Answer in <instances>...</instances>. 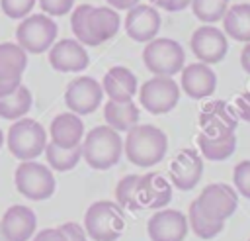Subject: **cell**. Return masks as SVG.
I'll return each mask as SVG.
<instances>
[{"label": "cell", "instance_id": "1", "mask_svg": "<svg viewBox=\"0 0 250 241\" xmlns=\"http://www.w3.org/2000/svg\"><path fill=\"white\" fill-rule=\"evenodd\" d=\"M125 157L135 167H154L168 151V137L150 123H137L125 135Z\"/></svg>", "mask_w": 250, "mask_h": 241}, {"label": "cell", "instance_id": "2", "mask_svg": "<svg viewBox=\"0 0 250 241\" xmlns=\"http://www.w3.org/2000/svg\"><path fill=\"white\" fill-rule=\"evenodd\" d=\"M123 155V139L109 125L90 129L82 139V157L94 170H107L119 163Z\"/></svg>", "mask_w": 250, "mask_h": 241}, {"label": "cell", "instance_id": "3", "mask_svg": "<svg viewBox=\"0 0 250 241\" xmlns=\"http://www.w3.org/2000/svg\"><path fill=\"white\" fill-rule=\"evenodd\" d=\"M84 229L94 241H117L125 229L123 208L111 200L94 202L84 214Z\"/></svg>", "mask_w": 250, "mask_h": 241}, {"label": "cell", "instance_id": "4", "mask_svg": "<svg viewBox=\"0 0 250 241\" xmlns=\"http://www.w3.org/2000/svg\"><path fill=\"white\" fill-rule=\"evenodd\" d=\"M6 143L10 153L20 161H33L43 155L47 147V131L45 127L31 118L16 120L6 135Z\"/></svg>", "mask_w": 250, "mask_h": 241}, {"label": "cell", "instance_id": "5", "mask_svg": "<svg viewBox=\"0 0 250 241\" xmlns=\"http://www.w3.org/2000/svg\"><path fill=\"white\" fill-rule=\"evenodd\" d=\"M143 63L154 76H174L186 67L184 47L170 37H154L145 45Z\"/></svg>", "mask_w": 250, "mask_h": 241}, {"label": "cell", "instance_id": "6", "mask_svg": "<svg viewBox=\"0 0 250 241\" xmlns=\"http://www.w3.org/2000/svg\"><path fill=\"white\" fill-rule=\"evenodd\" d=\"M57 24L47 14H29L16 27L18 45L31 55H41L53 47L57 39Z\"/></svg>", "mask_w": 250, "mask_h": 241}, {"label": "cell", "instance_id": "7", "mask_svg": "<svg viewBox=\"0 0 250 241\" xmlns=\"http://www.w3.org/2000/svg\"><path fill=\"white\" fill-rule=\"evenodd\" d=\"M16 188L29 200H47L55 192V176L47 165L35 161H21L14 172Z\"/></svg>", "mask_w": 250, "mask_h": 241}, {"label": "cell", "instance_id": "8", "mask_svg": "<svg viewBox=\"0 0 250 241\" xmlns=\"http://www.w3.org/2000/svg\"><path fill=\"white\" fill-rule=\"evenodd\" d=\"M139 102L150 114H168L180 100V86L172 76H152L139 88Z\"/></svg>", "mask_w": 250, "mask_h": 241}, {"label": "cell", "instance_id": "9", "mask_svg": "<svg viewBox=\"0 0 250 241\" xmlns=\"http://www.w3.org/2000/svg\"><path fill=\"white\" fill-rule=\"evenodd\" d=\"M195 202L201 212L211 219L227 221L238 208V192L225 182H213L201 190Z\"/></svg>", "mask_w": 250, "mask_h": 241}, {"label": "cell", "instance_id": "10", "mask_svg": "<svg viewBox=\"0 0 250 241\" xmlns=\"http://www.w3.org/2000/svg\"><path fill=\"white\" fill-rule=\"evenodd\" d=\"M102 96H104L102 84H98L96 78L86 76V74L72 78L64 90L66 106L70 108V112H74L78 116H88V114L96 112L102 104Z\"/></svg>", "mask_w": 250, "mask_h": 241}, {"label": "cell", "instance_id": "11", "mask_svg": "<svg viewBox=\"0 0 250 241\" xmlns=\"http://www.w3.org/2000/svg\"><path fill=\"white\" fill-rule=\"evenodd\" d=\"M236 125H238V118H236L234 110L225 100H213V102L205 104L199 112L201 133L211 139L234 135Z\"/></svg>", "mask_w": 250, "mask_h": 241}, {"label": "cell", "instance_id": "12", "mask_svg": "<svg viewBox=\"0 0 250 241\" xmlns=\"http://www.w3.org/2000/svg\"><path fill=\"white\" fill-rule=\"evenodd\" d=\"M189 47L201 63L215 65L225 59V55L229 51V39L223 29L215 27L213 24H207V25L197 27L191 33Z\"/></svg>", "mask_w": 250, "mask_h": 241}, {"label": "cell", "instance_id": "13", "mask_svg": "<svg viewBox=\"0 0 250 241\" xmlns=\"http://www.w3.org/2000/svg\"><path fill=\"white\" fill-rule=\"evenodd\" d=\"M160 14L150 4H137L127 10L125 16V33L137 43H148L158 35Z\"/></svg>", "mask_w": 250, "mask_h": 241}, {"label": "cell", "instance_id": "14", "mask_svg": "<svg viewBox=\"0 0 250 241\" xmlns=\"http://www.w3.org/2000/svg\"><path fill=\"white\" fill-rule=\"evenodd\" d=\"M188 217L178 210H156L146 223L150 241H184L188 235Z\"/></svg>", "mask_w": 250, "mask_h": 241}, {"label": "cell", "instance_id": "15", "mask_svg": "<svg viewBox=\"0 0 250 241\" xmlns=\"http://www.w3.org/2000/svg\"><path fill=\"white\" fill-rule=\"evenodd\" d=\"M170 182L178 190H191L203 174V157L195 149H182L170 165Z\"/></svg>", "mask_w": 250, "mask_h": 241}, {"label": "cell", "instance_id": "16", "mask_svg": "<svg viewBox=\"0 0 250 241\" xmlns=\"http://www.w3.org/2000/svg\"><path fill=\"white\" fill-rule=\"evenodd\" d=\"M49 63L59 72H80L88 67L90 57L80 41L61 39L49 49Z\"/></svg>", "mask_w": 250, "mask_h": 241}, {"label": "cell", "instance_id": "17", "mask_svg": "<svg viewBox=\"0 0 250 241\" xmlns=\"http://www.w3.org/2000/svg\"><path fill=\"white\" fill-rule=\"evenodd\" d=\"M182 78H180V88L193 100H203L209 98L215 92L217 86V74L207 63H191L182 69Z\"/></svg>", "mask_w": 250, "mask_h": 241}, {"label": "cell", "instance_id": "18", "mask_svg": "<svg viewBox=\"0 0 250 241\" xmlns=\"http://www.w3.org/2000/svg\"><path fill=\"white\" fill-rule=\"evenodd\" d=\"M172 200V184L160 172H146L137 182V202L141 208L162 210Z\"/></svg>", "mask_w": 250, "mask_h": 241}, {"label": "cell", "instance_id": "19", "mask_svg": "<svg viewBox=\"0 0 250 241\" xmlns=\"http://www.w3.org/2000/svg\"><path fill=\"white\" fill-rule=\"evenodd\" d=\"M0 223H2V229L8 241H29L35 233L37 217L31 208L14 204L4 212Z\"/></svg>", "mask_w": 250, "mask_h": 241}, {"label": "cell", "instance_id": "20", "mask_svg": "<svg viewBox=\"0 0 250 241\" xmlns=\"http://www.w3.org/2000/svg\"><path fill=\"white\" fill-rule=\"evenodd\" d=\"M102 88L113 102H129L139 92L137 76L127 67H111L104 74Z\"/></svg>", "mask_w": 250, "mask_h": 241}, {"label": "cell", "instance_id": "21", "mask_svg": "<svg viewBox=\"0 0 250 241\" xmlns=\"http://www.w3.org/2000/svg\"><path fill=\"white\" fill-rule=\"evenodd\" d=\"M49 135H51V141L61 147H66V149L80 147L82 139H84V123H82L80 116L74 112L59 114L51 121Z\"/></svg>", "mask_w": 250, "mask_h": 241}, {"label": "cell", "instance_id": "22", "mask_svg": "<svg viewBox=\"0 0 250 241\" xmlns=\"http://www.w3.org/2000/svg\"><path fill=\"white\" fill-rule=\"evenodd\" d=\"M121 25V18L117 14V10H113L111 6H92L88 12V31L94 39L96 45H102L105 41H109Z\"/></svg>", "mask_w": 250, "mask_h": 241}, {"label": "cell", "instance_id": "23", "mask_svg": "<svg viewBox=\"0 0 250 241\" xmlns=\"http://www.w3.org/2000/svg\"><path fill=\"white\" fill-rule=\"evenodd\" d=\"M223 31L234 41H250V4H232L223 16Z\"/></svg>", "mask_w": 250, "mask_h": 241}, {"label": "cell", "instance_id": "24", "mask_svg": "<svg viewBox=\"0 0 250 241\" xmlns=\"http://www.w3.org/2000/svg\"><path fill=\"white\" fill-rule=\"evenodd\" d=\"M104 120L105 125H109L115 131H129L133 125L139 123V106L129 100V102H113L107 100L104 106Z\"/></svg>", "mask_w": 250, "mask_h": 241}, {"label": "cell", "instance_id": "25", "mask_svg": "<svg viewBox=\"0 0 250 241\" xmlns=\"http://www.w3.org/2000/svg\"><path fill=\"white\" fill-rule=\"evenodd\" d=\"M31 104H33V96H31L29 88L20 84L16 92L0 98V118L12 120V121L25 118L27 112L31 110Z\"/></svg>", "mask_w": 250, "mask_h": 241}, {"label": "cell", "instance_id": "26", "mask_svg": "<svg viewBox=\"0 0 250 241\" xmlns=\"http://www.w3.org/2000/svg\"><path fill=\"white\" fill-rule=\"evenodd\" d=\"M43 153H45V157H47L49 169L59 170V172H68V170H72V169L78 165V161L82 159V145H80V147L66 149V147H61V145L49 141Z\"/></svg>", "mask_w": 250, "mask_h": 241}, {"label": "cell", "instance_id": "27", "mask_svg": "<svg viewBox=\"0 0 250 241\" xmlns=\"http://www.w3.org/2000/svg\"><path fill=\"white\" fill-rule=\"evenodd\" d=\"M197 147H199V155L203 159H207V161H225L236 149V135L211 139V137L199 133L197 135Z\"/></svg>", "mask_w": 250, "mask_h": 241}, {"label": "cell", "instance_id": "28", "mask_svg": "<svg viewBox=\"0 0 250 241\" xmlns=\"http://www.w3.org/2000/svg\"><path fill=\"white\" fill-rule=\"evenodd\" d=\"M188 225L199 239H213L223 231L225 221H215L209 216H205L197 206V202L193 200L188 210Z\"/></svg>", "mask_w": 250, "mask_h": 241}, {"label": "cell", "instance_id": "29", "mask_svg": "<svg viewBox=\"0 0 250 241\" xmlns=\"http://www.w3.org/2000/svg\"><path fill=\"white\" fill-rule=\"evenodd\" d=\"M27 67V53L18 43H0V74L21 76Z\"/></svg>", "mask_w": 250, "mask_h": 241}, {"label": "cell", "instance_id": "30", "mask_svg": "<svg viewBox=\"0 0 250 241\" xmlns=\"http://www.w3.org/2000/svg\"><path fill=\"white\" fill-rule=\"evenodd\" d=\"M229 10V0H191L193 16L203 24H217Z\"/></svg>", "mask_w": 250, "mask_h": 241}, {"label": "cell", "instance_id": "31", "mask_svg": "<svg viewBox=\"0 0 250 241\" xmlns=\"http://www.w3.org/2000/svg\"><path fill=\"white\" fill-rule=\"evenodd\" d=\"M137 182H139V174H127L117 182V186H115V202L123 210H131V212L141 210V206L137 202Z\"/></svg>", "mask_w": 250, "mask_h": 241}, {"label": "cell", "instance_id": "32", "mask_svg": "<svg viewBox=\"0 0 250 241\" xmlns=\"http://www.w3.org/2000/svg\"><path fill=\"white\" fill-rule=\"evenodd\" d=\"M90 4H78L76 8H72L70 14V29L74 33V39L80 41L82 45H92L96 47L90 31H88V12H90Z\"/></svg>", "mask_w": 250, "mask_h": 241}, {"label": "cell", "instance_id": "33", "mask_svg": "<svg viewBox=\"0 0 250 241\" xmlns=\"http://www.w3.org/2000/svg\"><path fill=\"white\" fill-rule=\"evenodd\" d=\"M232 182H234V190L242 198L250 200V159L240 161L234 167V170H232Z\"/></svg>", "mask_w": 250, "mask_h": 241}, {"label": "cell", "instance_id": "34", "mask_svg": "<svg viewBox=\"0 0 250 241\" xmlns=\"http://www.w3.org/2000/svg\"><path fill=\"white\" fill-rule=\"evenodd\" d=\"M37 0H0L2 12L12 20H23L31 14Z\"/></svg>", "mask_w": 250, "mask_h": 241}, {"label": "cell", "instance_id": "35", "mask_svg": "<svg viewBox=\"0 0 250 241\" xmlns=\"http://www.w3.org/2000/svg\"><path fill=\"white\" fill-rule=\"evenodd\" d=\"M37 4L41 6L43 14L57 18V16H64L68 12H72L74 8V0H37Z\"/></svg>", "mask_w": 250, "mask_h": 241}, {"label": "cell", "instance_id": "36", "mask_svg": "<svg viewBox=\"0 0 250 241\" xmlns=\"http://www.w3.org/2000/svg\"><path fill=\"white\" fill-rule=\"evenodd\" d=\"M234 114L238 120L248 121L250 123V92H242L234 98V106H232Z\"/></svg>", "mask_w": 250, "mask_h": 241}, {"label": "cell", "instance_id": "37", "mask_svg": "<svg viewBox=\"0 0 250 241\" xmlns=\"http://www.w3.org/2000/svg\"><path fill=\"white\" fill-rule=\"evenodd\" d=\"M61 231L64 233L66 241H88V233L84 227H80L74 221H66L61 225Z\"/></svg>", "mask_w": 250, "mask_h": 241}, {"label": "cell", "instance_id": "38", "mask_svg": "<svg viewBox=\"0 0 250 241\" xmlns=\"http://www.w3.org/2000/svg\"><path fill=\"white\" fill-rule=\"evenodd\" d=\"M20 84H21V76L0 74V98H2V96H8V94H12V92H16Z\"/></svg>", "mask_w": 250, "mask_h": 241}, {"label": "cell", "instance_id": "39", "mask_svg": "<svg viewBox=\"0 0 250 241\" xmlns=\"http://www.w3.org/2000/svg\"><path fill=\"white\" fill-rule=\"evenodd\" d=\"M33 241H66L64 233L61 231V227H47V229H41Z\"/></svg>", "mask_w": 250, "mask_h": 241}, {"label": "cell", "instance_id": "40", "mask_svg": "<svg viewBox=\"0 0 250 241\" xmlns=\"http://www.w3.org/2000/svg\"><path fill=\"white\" fill-rule=\"evenodd\" d=\"M156 6L166 12H180V10H186L188 6H191V0H158Z\"/></svg>", "mask_w": 250, "mask_h": 241}, {"label": "cell", "instance_id": "41", "mask_svg": "<svg viewBox=\"0 0 250 241\" xmlns=\"http://www.w3.org/2000/svg\"><path fill=\"white\" fill-rule=\"evenodd\" d=\"M113 10H131L133 6H137L141 0H105Z\"/></svg>", "mask_w": 250, "mask_h": 241}, {"label": "cell", "instance_id": "42", "mask_svg": "<svg viewBox=\"0 0 250 241\" xmlns=\"http://www.w3.org/2000/svg\"><path fill=\"white\" fill-rule=\"evenodd\" d=\"M240 65H242L244 72L250 74V41L242 47V53H240Z\"/></svg>", "mask_w": 250, "mask_h": 241}, {"label": "cell", "instance_id": "43", "mask_svg": "<svg viewBox=\"0 0 250 241\" xmlns=\"http://www.w3.org/2000/svg\"><path fill=\"white\" fill-rule=\"evenodd\" d=\"M0 241H8V237H6L4 229H2V223H0Z\"/></svg>", "mask_w": 250, "mask_h": 241}, {"label": "cell", "instance_id": "44", "mask_svg": "<svg viewBox=\"0 0 250 241\" xmlns=\"http://www.w3.org/2000/svg\"><path fill=\"white\" fill-rule=\"evenodd\" d=\"M2 143H4V133H2V129H0V147H2Z\"/></svg>", "mask_w": 250, "mask_h": 241}, {"label": "cell", "instance_id": "45", "mask_svg": "<svg viewBox=\"0 0 250 241\" xmlns=\"http://www.w3.org/2000/svg\"><path fill=\"white\" fill-rule=\"evenodd\" d=\"M148 2H150V4H156V2H158V0H148Z\"/></svg>", "mask_w": 250, "mask_h": 241}, {"label": "cell", "instance_id": "46", "mask_svg": "<svg viewBox=\"0 0 250 241\" xmlns=\"http://www.w3.org/2000/svg\"><path fill=\"white\" fill-rule=\"evenodd\" d=\"M248 241H250V239H248Z\"/></svg>", "mask_w": 250, "mask_h": 241}]
</instances>
